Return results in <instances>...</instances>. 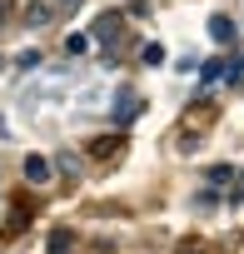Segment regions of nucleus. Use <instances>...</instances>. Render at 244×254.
Listing matches in <instances>:
<instances>
[{"label":"nucleus","instance_id":"obj_1","mask_svg":"<svg viewBox=\"0 0 244 254\" xmlns=\"http://www.w3.org/2000/svg\"><path fill=\"white\" fill-rule=\"evenodd\" d=\"M25 180H30V185H50V180H55V165H50L45 155H30V160H25Z\"/></svg>","mask_w":244,"mask_h":254},{"label":"nucleus","instance_id":"obj_2","mask_svg":"<svg viewBox=\"0 0 244 254\" xmlns=\"http://www.w3.org/2000/svg\"><path fill=\"white\" fill-rule=\"evenodd\" d=\"M25 25H30V30L50 25V5H45V0H30V10H25Z\"/></svg>","mask_w":244,"mask_h":254},{"label":"nucleus","instance_id":"obj_3","mask_svg":"<svg viewBox=\"0 0 244 254\" xmlns=\"http://www.w3.org/2000/svg\"><path fill=\"white\" fill-rule=\"evenodd\" d=\"M209 35H214V40H234V25H229V15H209Z\"/></svg>","mask_w":244,"mask_h":254},{"label":"nucleus","instance_id":"obj_4","mask_svg":"<svg viewBox=\"0 0 244 254\" xmlns=\"http://www.w3.org/2000/svg\"><path fill=\"white\" fill-rule=\"evenodd\" d=\"M224 70H229L224 60H204V70H199V80H204V85H219V80H224Z\"/></svg>","mask_w":244,"mask_h":254},{"label":"nucleus","instance_id":"obj_5","mask_svg":"<svg viewBox=\"0 0 244 254\" xmlns=\"http://www.w3.org/2000/svg\"><path fill=\"white\" fill-rule=\"evenodd\" d=\"M90 45H95V40H90V35H70V40H65V50H70V55H85V50H90Z\"/></svg>","mask_w":244,"mask_h":254},{"label":"nucleus","instance_id":"obj_6","mask_svg":"<svg viewBox=\"0 0 244 254\" xmlns=\"http://www.w3.org/2000/svg\"><path fill=\"white\" fill-rule=\"evenodd\" d=\"M140 60H145V65H165V50H160V45H145Z\"/></svg>","mask_w":244,"mask_h":254},{"label":"nucleus","instance_id":"obj_7","mask_svg":"<svg viewBox=\"0 0 244 254\" xmlns=\"http://www.w3.org/2000/svg\"><path fill=\"white\" fill-rule=\"evenodd\" d=\"M229 180H234L229 165H214V170H209V185H229Z\"/></svg>","mask_w":244,"mask_h":254},{"label":"nucleus","instance_id":"obj_8","mask_svg":"<svg viewBox=\"0 0 244 254\" xmlns=\"http://www.w3.org/2000/svg\"><path fill=\"white\" fill-rule=\"evenodd\" d=\"M10 5H15V0H0V15H10Z\"/></svg>","mask_w":244,"mask_h":254},{"label":"nucleus","instance_id":"obj_9","mask_svg":"<svg viewBox=\"0 0 244 254\" xmlns=\"http://www.w3.org/2000/svg\"><path fill=\"white\" fill-rule=\"evenodd\" d=\"M60 5H75V0H60Z\"/></svg>","mask_w":244,"mask_h":254}]
</instances>
